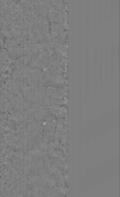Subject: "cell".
I'll return each instance as SVG.
<instances>
[{
	"label": "cell",
	"instance_id": "2",
	"mask_svg": "<svg viewBox=\"0 0 120 197\" xmlns=\"http://www.w3.org/2000/svg\"><path fill=\"white\" fill-rule=\"evenodd\" d=\"M98 20L100 23L102 22V19H103V0H100L99 5H98Z\"/></svg>",
	"mask_w": 120,
	"mask_h": 197
},
{
	"label": "cell",
	"instance_id": "1",
	"mask_svg": "<svg viewBox=\"0 0 120 197\" xmlns=\"http://www.w3.org/2000/svg\"><path fill=\"white\" fill-rule=\"evenodd\" d=\"M103 19L108 20L109 17V0L103 1Z\"/></svg>",
	"mask_w": 120,
	"mask_h": 197
},
{
	"label": "cell",
	"instance_id": "4",
	"mask_svg": "<svg viewBox=\"0 0 120 197\" xmlns=\"http://www.w3.org/2000/svg\"><path fill=\"white\" fill-rule=\"evenodd\" d=\"M119 0H114V14L117 17H118L119 15Z\"/></svg>",
	"mask_w": 120,
	"mask_h": 197
},
{
	"label": "cell",
	"instance_id": "3",
	"mask_svg": "<svg viewBox=\"0 0 120 197\" xmlns=\"http://www.w3.org/2000/svg\"><path fill=\"white\" fill-rule=\"evenodd\" d=\"M114 9H115L114 0H110V2H109V12L110 13L109 14L111 18H113L115 15Z\"/></svg>",
	"mask_w": 120,
	"mask_h": 197
}]
</instances>
